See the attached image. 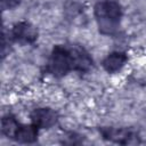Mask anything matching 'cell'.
<instances>
[{
	"instance_id": "1",
	"label": "cell",
	"mask_w": 146,
	"mask_h": 146,
	"mask_svg": "<svg viewBox=\"0 0 146 146\" xmlns=\"http://www.w3.org/2000/svg\"><path fill=\"white\" fill-rule=\"evenodd\" d=\"M71 55L62 47H55L49 60V71L56 76H63L71 67Z\"/></svg>"
},
{
	"instance_id": "4",
	"label": "cell",
	"mask_w": 146,
	"mask_h": 146,
	"mask_svg": "<svg viewBox=\"0 0 146 146\" xmlns=\"http://www.w3.org/2000/svg\"><path fill=\"white\" fill-rule=\"evenodd\" d=\"M127 63V56L123 52H112L103 62V67L107 73H117Z\"/></svg>"
},
{
	"instance_id": "7",
	"label": "cell",
	"mask_w": 146,
	"mask_h": 146,
	"mask_svg": "<svg viewBox=\"0 0 146 146\" xmlns=\"http://www.w3.org/2000/svg\"><path fill=\"white\" fill-rule=\"evenodd\" d=\"M19 3V0H1V7L3 10L14 9Z\"/></svg>"
},
{
	"instance_id": "2",
	"label": "cell",
	"mask_w": 146,
	"mask_h": 146,
	"mask_svg": "<svg viewBox=\"0 0 146 146\" xmlns=\"http://www.w3.org/2000/svg\"><path fill=\"white\" fill-rule=\"evenodd\" d=\"M31 120L35 127L49 129L56 123L57 114L51 108H36L31 113Z\"/></svg>"
},
{
	"instance_id": "3",
	"label": "cell",
	"mask_w": 146,
	"mask_h": 146,
	"mask_svg": "<svg viewBox=\"0 0 146 146\" xmlns=\"http://www.w3.org/2000/svg\"><path fill=\"white\" fill-rule=\"evenodd\" d=\"M13 35L16 40L27 43V42H32L36 39L38 31L35 30V27L32 24L25 23V22H19L13 29Z\"/></svg>"
},
{
	"instance_id": "5",
	"label": "cell",
	"mask_w": 146,
	"mask_h": 146,
	"mask_svg": "<svg viewBox=\"0 0 146 146\" xmlns=\"http://www.w3.org/2000/svg\"><path fill=\"white\" fill-rule=\"evenodd\" d=\"M36 127L33 125H21L17 133H16V138L17 140H19L21 143H32L34 139H36Z\"/></svg>"
},
{
	"instance_id": "6",
	"label": "cell",
	"mask_w": 146,
	"mask_h": 146,
	"mask_svg": "<svg viewBox=\"0 0 146 146\" xmlns=\"http://www.w3.org/2000/svg\"><path fill=\"white\" fill-rule=\"evenodd\" d=\"M19 124L16 121V119H14L13 116H5L2 119V124H1V130H2V135L7 138H14L16 137V133L19 129Z\"/></svg>"
}]
</instances>
